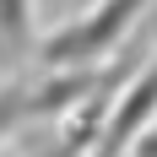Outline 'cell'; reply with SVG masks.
Instances as JSON below:
<instances>
[{"mask_svg":"<svg viewBox=\"0 0 157 157\" xmlns=\"http://www.w3.org/2000/svg\"><path fill=\"white\" fill-rule=\"evenodd\" d=\"M146 109H157V71H146L141 81H136V92H130V103L119 109V119H114V136L125 141V136H136L146 119Z\"/></svg>","mask_w":157,"mask_h":157,"instance_id":"obj_2","label":"cell"},{"mask_svg":"<svg viewBox=\"0 0 157 157\" xmlns=\"http://www.w3.org/2000/svg\"><path fill=\"white\" fill-rule=\"evenodd\" d=\"M33 33H38V16H33V0H0V44H33Z\"/></svg>","mask_w":157,"mask_h":157,"instance_id":"obj_3","label":"cell"},{"mask_svg":"<svg viewBox=\"0 0 157 157\" xmlns=\"http://www.w3.org/2000/svg\"><path fill=\"white\" fill-rule=\"evenodd\" d=\"M141 6H146V0H81V16L44 44V60H49V65L103 60V54L130 33V22L141 16Z\"/></svg>","mask_w":157,"mask_h":157,"instance_id":"obj_1","label":"cell"}]
</instances>
